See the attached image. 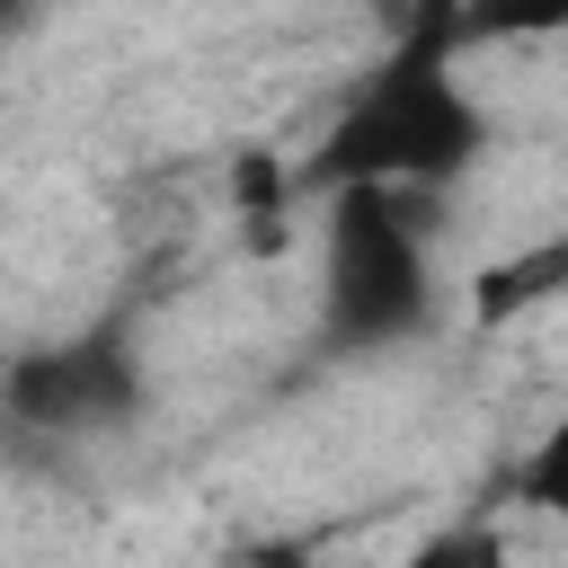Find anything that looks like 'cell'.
<instances>
[{
	"label": "cell",
	"instance_id": "4",
	"mask_svg": "<svg viewBox=\"0 0 568 568\" xmlns=\"http://www.w3.org/2000/svg\"><path fill=\"white\" fill-rule=\"evenodd\" d=\"M568 27V0H462V44H541Z\"/></svg>",
	"mask_w": 568,
	"mask_h": 568
},
{
	"label": "cell",
	"instance_id": "3",
	"mask_svg": "<svg viewBox=\"0 0 568 568\" xmlns=\"http://www.w3.org/2000/svg\"><path fill=\"white\" fill-rule=\"evenodd\" d=\"M0 408L36 435H106L142 408V355L115 320H98L80 337H53V346L18 355L0 373Z\"/></svg>",
	"mask_w": 568,
	"mask_h": 568
},
{
	"label": "cell",
	"instance_id": "6",
	"mask_svg": "<svg viewBox=\"0 0 568 568\" xmlns=\"http://www.w3.org/2000/svg\"><path fill=\"white\" fill-rule=\"evenodd\" d=\"M399 568H470V541H453V532H435V541H417Z\"/></svg>",
	"mask_w": 568,
	"mask_h": 568
},
{
	"label": "cell",
	"instance_id": "5",
	"mask_svg": "<svg viewBox=\"0 0 568 568\" xmlns=\"http://www.w3.org/2000/svg\"><path fill=\"white\" fill-rule=\"evenodd\" d=\"M515 497H524L532 515L568 524V408L532 435V453H524V470H515Z\"/></svg>",
	"mask_w": 568,
	"mask_h": 568
},
{
	"label": "cell",
	"instance_id": "2",
	"mask_svg": "<svg viewBox=\"0 0 568 568\" xmlns=\"http://www.w3.org/2000/svg\"><path fill=\"white\" fill-rule=\"evenodd\" d=\"M426 320H435V266L399 186H337L320 231V337L337 355H382L426 337Z\"/></svg>",
	"mask_w": 568,
	"mask_h": 568
},
{
	"label": "cell",
	"instance_id": "1",
	"mask_svg": "<svg viewBox=\"0 0 568 568\" xmlns=\"http://www.w3.org/2000/svg\"><path fill=\"white\" fill-rule=\"evenodd\" d=\"M462 53V0H426L399 44L346 89V106L328 115L320 151H311V186H453L462 169H479L488 151V115L453 71Z\"/></svg>",
	"mask_w": 568,
	"mask_h": 568
},
{
	"label": "cell",
	"instance_id": "7",
	"mask_svg": "<svg viewBox=\"0 0 568 568\" xmlns=\"http://www.w3.org/2000/svg\"><path fill=\"white\" fill-rule=\"evenodd\" d=\"M18 18H27V0H0V36H9V27H18Z\"/></svg>",
	"mask_w": 568,
	"mask_h": 568
}]
</instances>
